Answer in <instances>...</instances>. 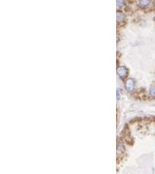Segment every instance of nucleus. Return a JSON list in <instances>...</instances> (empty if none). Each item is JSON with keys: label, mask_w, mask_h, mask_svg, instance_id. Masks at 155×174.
I'll use <instances>...</instances> for the list:
<instances>
[{"label": "nucleus", "mask_w": 155, "mask_h": 174, "mask_svg": "<svg viewBox=\"0 0 155 174\" xmlns=\"http://www.w3.org/2000/svg\"><path fill=\"white\" fill-rule=\"evenodd\" d=\"M150 96L155 98V86H150Z\"/></svg>", "instance_id": "423d86ee"}, {"label": "nucleus", "mask_w": 155, "mask_h": 174, "mask_svg": "<svg viewBox=\"0 0 155 174\" xmlns=\"http://www.w3.org/2000/svg\"><path fill=\"white\" fill-rule=\"evenodd\" d=\"M117 74L119 75V77L124 79L128 75V69L125 66H120L117 69Z\"/></svg>", "instance_id": "f257e3e1"}, {"label": "nucleus", "mask_w": 155, "mask_h": 174, "mask_svg": "<svg viewBox=\"0 0 155 174\" xmlns=\"http://www.w3.org/2000/svg\"><path fill=\"white\" fill-rule=\"evenodd\" d=\"M126 89H127V91L129 92H131L133 91V89H134V81H133V79H130V80H128L127 82H126Z\"/></svg>", "instance_id": "f03ea898"}, {"label": "nucleus", "mask_w": 155, "mask_h": 174, "mask_svg": "<svg viewBox=\"0 0 155 174\" xmlns=\"http://www.w3.org/2000/svg\"><path fill=\"white\" fill-rule=\"evenodd\" d=\"M116 19L118 23H123L124 21V14L122 12H117V15H116Z\"/></svg>", "instance_id": "20e7f679"}, {"label": "nucleus", "mask_w": 155, "mask_h": 174, "mask_svg": "<svg viewBox=\"0 0 155 174\" xmlns=\"http://www.w3.org/2000/svg\"><path fill=\"white\" fill-rule=\"evenodd\" d=\"M116 151H117V153L118 154H121L124 151V145L123 143H119L117 145V148H116Z\"/></svg>", "instance_id": "39448f33"}, {"label": "nucleus", "mask_w": 155, "mask_h": 174, "mask_svg": "<svg viewBox=\"0 0 155 174\" xmlns=\"http://www.w3.org/2000/svg\"><path fill=\"white\" fill-rule=\"evenodd\" d=\"M150 4V0H139V3L138 5L141 8H145V7H148Z\"/></svg>", "instance_id": "7ed1b4c3"}, {"label": "nucleus", "mask_w": 155, "mask_h": 174, "mask_svg": "<svg viewBox=\"0 0 155 174\" xmlns=\"http://www.w3.org/2000/svg\"><path fill=\"white\" fill-rule=\"evenodd\" d=\"M116 4H117V6L122 8L123 5H124V0H116Z\"/></svg>", "instance_id": "0eeeda50"}, {"label": "nucleus", "mask_w": 155, "mask_h": 174, "mask_svg": "<svg viewBox=\"0 0 155 174\" xmlns=\"http://www.w3.org/2000/svg\"><path fill=\"white\" fill-rule=\"evenodd\" d=\"M117 99H120V92H119V90H117Z\"/></svg>", "instance_id": "6e6552de"}]
</instances>
